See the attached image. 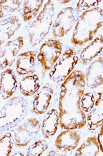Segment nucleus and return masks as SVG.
<instances>
[{
  "instance_id": "1",
  "label": "nucleus",
  "mask_w": 103,
  "mask_h": 156,
  "mask_svg": "<svg viewBox=\"0 0 103 156\" xmlns=\"http://www.w3.org/2000/svg\"><path fill=\"white\" fill-rule=\"evenodd\" d=\"M85 85V74L80 70L73 71L61 85L58 111L62 129H79L86 125V115L81 107Z\"/></svg>"
},
{
  "instance_id": "2",
  "label": "nucleus",
  "mask_w": 103,
  "mask_h": 156,
  "mask_svg": "<svg viewBox=\"0 0 103 156\" xmlns=\"http://www.w3.org/2000/svg\"><path fill=\"white\" fill-rule=\"evenodd\" d=\"M103 26V9L95 7L83 12L78 18L71 43L81 46L92 41L98 30Z\"/></svg>"
},
{
  "instance_id": "3",
  "label": "nucleus",
  "mask_w": 103,
  "mask_h": 156,
  "mask_svg": "<svg viewBox=\"0 0 103 156\" xmlns=\"http://www.w3.org/2000/svg\"><path fill=\"white\" fill-rule=\"evenodd\" d=\"M55 13L53 2L51 1H45L40 12L28 28V42L31 47L40 44L45 39L53 24Z\"/></svg>"
},
{
  "instance_id": "4",
  "label": "nucleus",
  "mask_w": 103,
  "mask_h": 156,
  "mask_svg": "<svg viewBox=\"0 0 103 156\" xmlns=\"http://www.w3.org/2000/svg\"><path fill=\"white\" fill-rule=\"evenodd\" d=\"M28 110L27 100L21 96H15L8 99L1 109L0 126L1 130H9L22 121Z\"/></svg>"
},
{
  "instance_id": "5",
  "label": "nucleus",
  "mask_w": 103,
  "mask_h": 156,
  "mask_svg": "<svg viewBox=\"0 0 103 156\" xmlns=\"http://www.w3.org/2000/svg\"><path fill=\"white\" fill-rule=\"evenodd\" d=\"M81 107L86 115L87 128L96 130L103 124V91L84 93L81 99Z\"/></svg>"
},
{
  "instance_id": "6",
  "label": "nucleus",
  "mask_w": 103,
  "mask_h": 156,
  "mask_svg": "<svg viewBox=\"0 0 103 156\" xmlns=\"http://www.w3.org/2000/svg\"><path fill=\"white\" fill-rule=\"evenodd\" d=\"M79 58L72 49L65 50L52 66L48 74L50 80L55 83L64 82L73 71Z\"/></svg>"
},
{
  "instance_id": "7",
  "label": "nucleus",
  "mask_w": 103,
  "mask_h": 156,
  "mask_svg": "<svg viewBox=\"0 0 103 156\" xmlns=\"http://www.w3.org/2000/svg\"><path fill=\"white\" fill-rule=\"evenodd\" d=\"M62 44L57 39H48L40 46L37 60L45 71L50 70L62 54Z\"/></svg>"
},
{
  "instance_id": "8",
  "label": "nucleus",
  "mask_w": 103,
  "mask_h": 156,
  "mask_svg": "<svg viewBox=\"0 0 103 156\" xmlns=\"http://www.w3.org/2000/svg\"><path fill=\"white\" fill-rule=\"evenodd\" d=\"M41 126L39 121L36 118H29L24 120L14 132L15 145L18 147L27 146L36 138Z\"/></svg>"
},
{
  "instance_id": "9",
  "label": "nucleus",
  "mask_w": 103,
  "mask_h": 156,
  "mask_svg": "<svg viewBox=\"0 0 103 156\" xmlns=\"http://www.w3.org/2000/svg\"><path fill=\"white\" fill-rule=\"evenodd\" d=\"M75 22V10L71 7L63 8L58 13L52 25L53 36L55 38L64 37L73 28Z\"/></svg>"
},
{
  "instance_id": "10",
  "label": "nucleus",
  "mask_w": 103,
  "mask_h": 156,
  "mask_svg": "<svg viewBox=\"0 0 103 156\" xmlns=\"http://www.w3.org/2000/svg\"><path fill=\"white\" fill-rule=\"evenodd\" d=\"M24 45V38L19 36L15 39L7 41L1 46V69H4L13 65Z\"/></svg>"
},
{
  "instance_id": "11",
  "label": "nucleus",
  "mask_w": 103,
  "mask_h": 156,
  "mask_svg": "<svg viewBox=\"0 0 103 156\" xmlns=\"http://www.w3.org/2000/svg\"><path fill=\"white\" fill-rule=\"evenodd\" d=\"M53 86L47 83L44 85L36 93L32 103V113L42 115L48 108L53 94Z\"/></svg>"
},
{
  "instance_id": "12",
  "label": "nucleus",
  "mask_w": 103,
  "mask_h": 156,
  "mask_svg": "<svg viewBox=\"0 0 103 156\" xmlns=\"http://www.w3.org/2000/svg\"><path fill=\"white\" fill-rule=\"evenodd\" d=\"M80 140L81 134L78 131L67 129L58 135L55 141V146L59 151L68 152L76 149Z\"/></svg>"
},
{
  "instance_id": "13",
  "label": "nucleus",
  "mask_w": 103,
  "mask_h": 156,
  "mask_svg": "<svg viewBox=\"0 0 103 156\" xmlns=\"http://www.w3.org/2000/svg\"><path fill=\"white\" fill-rule=\"evenodd\" d=\"M86 85L94 89L103 84V56L91 62L85 73Z\"/></svg>"
},
{
  "instance_id": "14",
  "label": "nucleus",
  "mask_w": 103,
  "mask_h": 156,
  "mask_svg": "<svg viewBox=\"0 0 103 156\" xmlns=\"http://www.w3.org/2000/svg\"><path fill=\"white\" fill-rule=\"evenodd\" d=\"M17 87V78L12 69L7 68L1 72L0 92L2 99L10 98L16 91Z\"/></svg>"
},
{
  "instance_id": "15",
  "label": "nucleus",
  "mask_w": 103,
  "mask_h": 156,
  "mask_svg": "<svg viewBox=\"0 0 103 156\" xmlns=\"http://www.w3.org/2000/svg\"><path fill=\"white\" fill-rule=\"evenodd\" d=\"M36 53L28 51L19 54L16 62V71L19 76L32 74L35 71Z\"/></svg>"
},
{
  "instance_id": "16",
  "label": "nucleus",
  "mask_w": 103,
  "mask_h": 156,
  "mask_svg": "<svg viewBox=\"0 0 103 156\" xmlns=\"http://www.w3.org/2000/svg\"><path fill=\"white\" fill-rule=\"evenodd\" d=\"M103 51V35H99L93 39L80 54L79 61L84 65H87L92 62Z\"/></svg>"
},
{
  "instance_id": "17",
  "label": "nucleus",
  "mask_w": 103,
  "mask_h": 156,
  "mask_svg": "<svg viewBox=\"0 0 103 156\" xmlns=\"http://www.w3.org/2000/svg\"><path fill=\"white\" fill-rule=\"evenodd\" d=\"M59 125V111L55 108H51L47 112L44 116L41 131L45 139H49L53 136Z\"/></svg>"
},
{
  "instance_id": "18",
  "label": "nucleus",
  "mask_w": 103,
  "mask_h": 156,
  "mask_svg": "<svg viewBox=\"0 0 103 156\" xmlns=\"http://www.w3.org/2000/svg\"><path fill=\"white\" fill-rule=\"evenodd\" d=\"M1 46L8 40L10 39L14 34L21 26L19 18L15 15H8L1 19Z\"/></svg>"
},
{
  "instance_id": "19",
  "label": "nucleus",
  "mask_w": 103,
  "mask_h": 156,
  "mask_svg": "<svg viewBox=\"0 0 103 156\" xmlns=\"http://www.w3.org/2000/svg\"><path fill=\"white\" fill-rule=\"evenodd\" d=\"M19 87L21 93L24 96H31L40 89V83L36 74L25 76L19 82Z\"/></svg>"
},
{
  "instance_id": "20",
  "label": "nucleus",
  "mask_w": 103,
  "mask_h": 156,
  "mask_svg": "<svg viewBox=\"0 0 103 156\" xmlns=\"http://www.w3.org/2000/svg\"><path fill=\"white\" fill-rule=\"evenodd\" d=\"M100 146L98 138L93 136L88 137L78 148L75 153V156H95L99 151Z\"/></svg>"
},
{
  "instance_id": "21",
  "label": "nucleus",
  "mask_w": 103,
  "mask_h": 156,
  "mask_svg": "<svg viewBox=\"0 0 103 156\" xmlns=\"http://www.w3.org/2000/svg\"><path fill=\"white\" fill-rule=\"evenodd\" d=\"M44 2V1L42 0L24 1L23 2L22 15L23 20L26 22L36 18L40 12L41 9L42 8Z\"/></svg>"
},
{
  "instance_id": "22",
  "label": "nucleus",
  "mask_w": 103,
  "mask_h": 156,
  "mask_svg": "<svg viewBox=\"0 0 103 156\" xmlns=\"http://www.w3.org/2000/svg\"><path fill=\"white\" fill-rule=\"evenodd\" d=\"M22 2V1L20 0H1L0 1L1 19L16 11L21 7Z\"/></svg>"
},
{
  "instance_id": "23",
  "label": "nucleus",
  "mask_w": 103,
  "mask_h": 156,
  "mask_svg": "<svg viewBox=\"0 0 103 156\" xmlns=\"http://www.w3.org/2000/svg\"><path fill=\"white\" fill-rule=\"evenodd\" d=\"M15 144L14 136L9 132H6L1 137L0 140V155L9 156Z\"/></svg>"
},
{
  "instance_id": "24",
  "label": "nucleus",
  "mask_w": 103,
  "mask_h": 156,
  "mask_svg": "<svg viewBox=\"0 0 103 156\" xmlns=\"http://www.w3.org/2000/svg\"><path fill=\"white\" fill-rule=\"evenodd\" d=\"M48 147V143L45 140H38L28 147L26 155L28 156L41 155Z\"/></svg>"
},
{
  "instance_id": "25",
  "label": "nucleus",
  "mask_w": 103,
  "mask_h": 156,
  "mask_svg": "<svg viewBox=\"0 0 103 156\" xmlns=\"http://www.w3.org/2000/svg\"><path fill=\"white\" fill-rule=\"evenodd\" d=\"M98 1H79L77 2L76 9L79 12H85L89 9L97 7L99 5Z\"/></svg>"
},
{
  "instance_id": "26",
  "label": "nucleus",
  "mask_w": 103,
  "mask_h": 156,
  "mask_svg": "<svg viewBox=\"0 0 103 156\" xmlns=\"http://www.w3.org/2000/svg\"><path fill=\"white\" fill-rule=\"evenodd\" d=\"M98 140L99 144L100 149L102 152H103V124L101 126V127L99 130V133L98 135Z\"/></svg>"
},
{
  "instance_id": "27",
  "label": "nucleus",
  "mask_w": 103,
  "mask_h": 156,
  "mask_svg": "<svg viewBox=\"0 0 103 156\" xmlns=\"http://www.w3.org/2000/svg\"><path fill=\"white\" fill-rule=\"evenodd\" d=\"M59 2H60V3H68V2H70V1H58Z\"/></svg>"
}]
</instances>
